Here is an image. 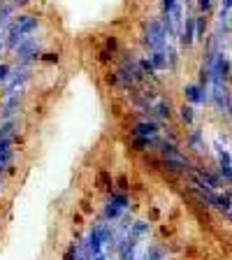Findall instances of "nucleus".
Here are the masks:
<instances>
[{"instance_id":"nucleus-1","label":"nucleus","mask_w":232,"mask_h":260,"mask_svg":"<svg viewBox=\"0 0 232 260\" xmlns=\"http://www.w3.org/2000/svg\"><path fill=\"white\" fill-rule=\"evenodd\" d=\"M184 95H186V100H188V105H200V103H205L207 100L205 88H202L200 84H186Z\"/></svg>"},{"instance_id":"nucleus-2","label":"nucleus","mask_w":232,"mask_h":260,"mask_svg":"<svg viewBox=\"0 0 232 260\" xmlns=\"http://www.w3.org/2000/svg\"><path fill=\"white\" fill-rule=\"evenodd\" d=\"M93 184H95L97 190H107V193H112L114 190V177L109 170H97L95 172V179H93Z\"/></svg>"},{"instance_id":"nucleus-3","label":"nucleus","mask_w":232,"mask_h":260,"mask_svg":"<svg viewBox=\"0 0 232 260\" xmlns=\"http://www.w3.org/2000/svg\"><path fill=\"white\" fill-rule=\"evenodd\" d=\"M218 162H221V168H218L221 177L225 179V181H232V156L225 149H218Z\"/></svg>"},{"instance_id":"nucleus-4","label":"nucleus","mask_w":232,"mask_h":260,"mask_svg":"<svg viewBox=\"0 0 232 260\" xmlns=\"http://www.w3.org/2000/svg\"><path fill=\"white\" fill-rule=\"evenodd\" d=\"M177 116H179V121H181L184 125H193V121H195L193 105H181V107L177 109Z\"/></svg>"}]
</instances>
